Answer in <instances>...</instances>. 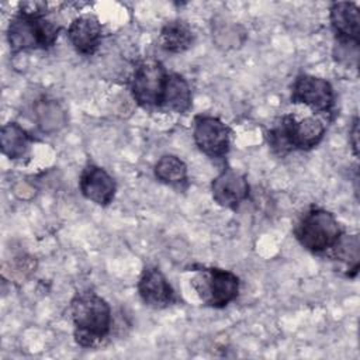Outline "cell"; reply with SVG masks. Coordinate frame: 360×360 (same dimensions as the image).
<instances>
[{
	"label": "cell",
	"instance_id": "obj_15",
	"mask_svg": "<svg viewBox=\"0 0 360 360\" xmlns=\"http://www.w3.org/2000/svg\"><path fill=\"white\" fill-rule=\"evenodd\" d=\"M34 138L17 122L3 125L0 132L1 152L10 159H22L28 155Z\"/></svg>",
	"mask_w": 360,
	"mask_h": 360
},
{
	"label": "cell",
	"instance_id": "obj_4",
	"mask_svg": "<svg viewBox=\"0 0 360 360\" xmlns=\"http://www.w3.org/2000/svg\"><path fill=\"white\" fill-rule=\"evenodd\" d=\"M294 233L302 248L312 253H323L336 245L343 229L332 212L312 208L297 224Z\"/></svg>",
	"mask_w": 360,
	"mask_h": 360
},
{
	"label": "cell",
	"instance_id": "obj_17",
	"mask_svg": "<svg viewBox=\"0 0 360 360\" xmlns=\"http://www.w3.org/2000/svg\"><path fill=\"white\" fill-rule=\"evenodd\" d=\"M155 176L159 181L177 190H184L188 186L187 166L174 155H165L156 162Z\"/></svg>",
	"mask_w": 360,
	"mask_h": 360
},
{
	"label": "cell",
	"instance_id": "obj_16",
	"mask_svg": "<svg viewBox=\"0 0 360 360\" xmlns=\"http://www.w3.org/2000/svg\"><path fill=\"white\" fill-rule=\"evenodd\" d=\"M160 46L172 53H180L187 51L194 42V34L191 28L180 20L169 21L163 25L159 35Z\"/></svg>",
	"mask_w": 360,
	"mask_h": 360
},
{
	"label": "cell",
	"instance_id": "obj_12",
	"mask_svg": "<svg viewBox=\"0 0 360 360\" xmlns=\"http://www.w3.org/2000/svg\"><path fill=\"white\" fill-rule=\"evenodd\" d=\"M68 38L79 53L91 55L101 42L103 27L96 15L82 14L70 22L68 28Z\"/></svg>",
	"mask_w": 360,
	"mask_h": 360
},
{
	"label": "cell",
	"instance_id": "obj_8",
	"mask_svg": "<svg viewBox=\"0 0 360 360\" xmlns=\"http://www.w3.org/2000/svg\"><path fill=\"white\" fill-rule=\"evenodd\" d=\"M291 101L305 104L316 112L329 114L335 105V93L328 80L312 75H300L292 84Z\"/></svg>",
	"mask_w": 360,
	"mask_h": 360
},
{
	"label": "cell",
	"instance_id": "obj_6",
	"mask_svg": "<svg viewBox=\"0 0 360 360\" xmlns=\"http://www.w3.org/2000/svg\"><path fill=\"white\" fill-rule=\"evenodd\" d=\"M191 284L200 298L210 307L224 308L239 294V278L229 270L208 267L198 270Z\"/></svg>",
	"mask_w": 360,
	"mask_h": 360
},
{
	"label": "cell",
	"instance_id": "obj_13",
	"mask_svg": "<svg viewBox=\"0 0 360 360\" xmlns=\"http://www.w3.org/2000/svg\"><path fill=\"white\" fill-rule=\"evenodd\" d=\"M332 30L339 42L360 44L359 8L350 1L332 3L329 10Z\"/></svg>",
	"mask_w": 360,
	"mask_h": 360
},
{
	"label": "cell",
	"instance_id": "obj_11",
	"mask_svg": "<svg viewBox=\"0 0 360 360\" xmlns=\"http://www.w3.org/2000/svg\"><path fill=\"white\" fill-rule=\"evenodd\" d=\"M79 187L82 194L97 205H108L115 195L114 179L100 166L87 165L79 179Z\"/></svg>",
	"mask_w": 360,
	"mask_h": 360
},
{
	"label": "cell",
	"instance_id": "obj_14",
	"mask_svg": "<svg viewBox=\"0 0 360 360\" xmlns=\"http://www.w3.org/2000/svg\"><path fill=\"white\" fill-rule=\"evenodd\" d=\"M191 107V89L188 82L179 73H169L163 91L160 110L184 114Z\"/></svg>",
	"mask_w": 360,
	"mask_h": 360
},
{
	"label": "cell",
	"instance_id": "obj_3",
	"mask_svg": "<svg viewBox=\"0 0 360 360\" xmlns=\"http://www.w3.org/2000/svg\"><path fill=\"white\" fill-rule=\"evenodd\" d=\"M325 124L316 117H307L297 121L294 115H284L273 129L269 131V145L278 155L290 150H309L323 138Z\"/></svg>",
	"mask_w": 360,
	"mask_h": 360
},
{
	"label": "cell",
	"instance_id": "obj_18",
	"mask_svg": "<svg viewBox=\"0 0 360 360\" xmlns=\"http://www.w3.org/2000/svg\"><path fill=\"white\" fill-rule=\"evenodd\" d=\"M333 260L345 264L346 276L354 277L359 270L360 242L357 235H342L336 245L329 250Z\"/></svg>",
	"mask_w": 360,
	"mask_h": 360
},
{
	"label": "cell",
	"instance_id": "obj_7",
	"mask_svg": "<svg viewBox=\"0 0 360 360\" xmlns=\"http://www.w3.org/2000/svg\"><path fill=\"white\" fill-rule=\"evenodd\" d=\"M193 138L198 149L210 158H224L229 152L231 129L217 117L195 115Z\"/></svg>",
	"mask_w": 360,
	"mask_h": 360
},
{
	"label": "cell",
	"instance_id": "obj_19",
	"mask_svg": "<svg viewBox=\"0 0 360 360\" xmlns=\"http://www.w3.org/2000/svg\"><path fill=\"white\" fill-rule=\"evenodd\" d=\"M35 118L44 132H55L66 124L62 107L53 100H41L35 104Z\"/></svg>",
	"mask_w": 360,
	"mask_h": 360
},
{
	"label": "cell",
	"instance_id": "obj_9",
	"mask_svg": "<svg viewBox=\"0 0 360 360\" xmlns=\"http://www.w3.org/2000/svg\"><path fill=\"white\" fill-rule=\"evenodd\" d=\"M211 193L218 205L236 210L249 197V184L243 174L226 167L212 180Z\"/></svg>",
	"mask_w": 360,
	"mask_h": 360
},
{
	"label": "cell",
	"instance_id": "obj_10",
	"mask_svg": "<svg viewBox=\"0 0 360 360\" xmlns=\"http://www.w3.org/2000/svg\"><path fill=\"white\" fill-rule=\"evenodd\" d=\"M138 292L141 300L152 308H166L177 301L176 292L158 267H145L139 281Z\"/></svg>",
	"mask_w": 360,
	"mask_h": 360
},
{
	"label": "cell",
	"instance_id": "obj_5",
	"mask_svg": "<svg viewBox=\"0 0 360 360\" xmlns=\"http://www.w3.org/2000/svg\"><path fill=\"white\" fill-rule=\"evenodd\" d=\"M167 70L158 59L142 60L132 75L131 93L134 100L143 108L160 110Z\"/></svg>",
	"mask_w": 360,
	"mask_h": 360
},
{
	"label": "cell",
	"instance_id": "obj_2",
	"mask_svg": "<svg viewBox=\"0 0 360 360\" xmlns=\"http://www.w3.org/2000/svg\"><path fill=\"white\" fill-rule=\"evenodd\" d=\"M60 25L46 14L32 15L18 11L10 21L7 38L13 53L30 49H48L55 45Z\"/></svg>",
	"mask_w": 360,
	"mask_h": 360
},
{
	"label": "cell",
	"instance_id": "obj_21",
	"mask_svg": "<svg viewBox=\"0 0 360 360\" xmlns=\"http://www.w3.org/2000/svg\"><path fill=\"white\" fill-rule=\"evenodd\" d=\"M349 134H350L349 141L352 143L354 155L357 156L359 155V118L357 117L353 120V124H352V128H350Z\"/></svg>",
	"mask_w": 360,
	"mask_h": 360
},
{
	"label": "cell",
	"instance_id": "obj_20",
	"mask_svg": "<svg viewBox=\"0 0 360 360\" xmlns=\"http://www.w3.org/2000/svg\"><path fill=\"white\" fill-rule=\"evenodd\" d=\"M333 56L339 63L357 66L359 62V44L354 42H339L336 41Z\"/></svg>",
	"mask_w": 360,
	"mask_h": 360
},
{
	"label": "cell",
	"instance_id": "obj_1",
	"mask_svg": "<svg viewBox=\"0 0 360 360\" xmlns=\"http://www.w3.org/2000/svg\"><path fill=\"white\" fill-rule=\"evenodd\" d=\"M75 339L80 346L91 347L104 339L111 328V308L96 292H80L70 302Z\"/></svg>",
	"mask_w": 360,
	"mask_h": 360
}]
</instances>
